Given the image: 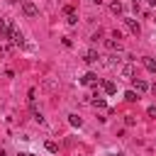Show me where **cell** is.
Listing matches in <instances>:
<instances>
[{"label":"cell","mask_w":156,"mask_h":156,"mask_svg":"<svg viewBox=\"0 0 156 156\" xmlns=\"http://www.w3.org/2000/svg\"><path fill=\"white\" fill-rule=\"evenodd\" d=\"M105 46H107L110 51H119V49H122V44H119V39H107V41H105Z\"/></svg>","instance_id":"cell-9"},{"label":"cell","mask_w":156,"mask_h":156,"mask_svg":"<svg viewBox=\"0 0 156 156\" xmlns=\"http://www.w3.org/2000/svg\"><path fill=\"white\" fill-rule=\"evenodd\" d=\"M105 93H107V95H115V93H117V85H115L112 80H107V83H105Z\"/></svg>","instance_id":"cell-13"},{"label":"cell","mask_w":156,"mask_h":156,"mask_svg":"<svg viewBox=\"0 0 156 156\" xmlns=\"http://www.w3.org/2000/svg\"><path fill=\"white\" fill-rule=\"evenodd\" d=\"M90 2H95V5H100V2H102V0H90Z\"/></svg>","instance_id":"cell-19"},{"label":"cell","mask_w":156,"mask_h":156,"mask_svg":"<svg viewBox=\"0 0 156 156\" xmlns=\"http://www.w3.org/2000/svg\"><path fill=\"white\" fill-rule=\"evenodd\" d=\"M66 22H68V24H76V22H78V17H76V15H73V12H71V15H68V20H66Z\"/></svg>","instance_id":"cell-16"},{"label":"cell","mask_w":156,"mask_h":156,"mask_svg":"<svg viewBox=\"0 0 156 156\" xmlns=\"http://www.w3.org/2000/svg\"><path fill=\"white\" fill-rule=\"evenodd\" d=\"M46 149H49V151H51V154H56V151H58V146H56V144H54V141H46Z\"/></svg>","instance_id":"cell-15"},{"label":"cell","mask_w":156,"mask_h":156,"mask_svg":"<svg viewBox=\"0 0 156 156\" xmlns=\"http://www.w3.org/2000/svg\"><path fill=\"white\" fill-rule=\"evenodd\" d=\"M122 78L134 80V66H132V63H124V66H122Z\"/></svg>","instance_id":"cell-6"},{"label":"cell","mask_w":156,"mask_h":156,"mask_svg":"<svg viewBox=\"0 0 156 156\" xmlns=\"http://www.w3.org/2000/svg\"><path fill=\"white\" fill-rule=\"evenodd\" d=\"M154 24H156V17H154Z\"/></svg>","instance_id":"cell-23"},{"label":"cell","mask_w":156,"mask_h":156,"mask_svg":"<svg viewBox=\"0 0 156 156\" xmlns=\"http://www.w3.org/2000/svg\"><path fill=\"white\" fill-rule=\"evenodd\" d=\"M110 10H112L115 15H122V10H124V7H122V2H119V0H115V2L110 5Z\"/></svg>","instance_id":"cell-12"},{"label":"cell","mask_w":156,"mask_h":156,"mask_svg":"<svg viewBox=\"0 0 156 156\" xmlns=\"http://www.w3.org/2000/svg\"><path fill=\"white\" fill-rule=\"evenodd\" d=\"M22 12H24L27 17H34V15L39 12V7H37L32 0H24V2H22Z\"/></svg>","instance_id":"cell-1"},{"label":"cell","mask_w":156,"mask_h":156,"mask_svg":"<svg viewBox=\"0 0 156 156\" xmlns=\"http://www.w3.org/2000/svg\"><path fill=\"white\" fill-rule=\"evenodd\" d=\"M93 102H95V105H98V107H105V100H102V98H95V100H93Z\"/></svg>","instance_id":"cell-17"},{"label":"cell","mask_w":156,"mask_h":156,"mask_svg":"<svg viewBox=\"0 0 156 156\" xmlns=\"http://www.w3.org/2000/svg\"><path fill=\"white\" fill-rule=\"evenodd\" d=\"M146 115H149V117H156V107H154V105H151V107H149V110H146Z\"/></svg>","instance_id":"cell-18"},{"label":"cell","mask_w":156,"mask_h":156,"mask_svg":"<svg viewBox=\"0 0 156 156\" xmlns=\"http://www.w3.org/2000/svg\"><path fill=\"white\" fill-rule=\"evenodd\" d=\"M124 100H127V102H136V100H139V93H136V90H127V93H124Z\"/></svg>","instance_id":"cell-11"},{"label":"cell","mask_w":156,"mask_h":156,"mask_svg":"<svg viewBox=\"0 0 156 156\" xmlns=\"http://www.w3.org/2000/svg\"><path fill=\"white\" fill-rule=\"evenodd\" d=\"M0 156H7V154H5V151H0Z\"/></svg>","instance_id":"cell-21"},{"label":"cell","mask_w":156,"mask_h":156,"mask_svg":"<svg viewBox=\"0 0 156 156\" xmlns=\"http://www.w3.org/2000/svg\"><path fill=\"white\" fill-rule=\"evenodd\" d=\"M134 88H136V93H146L149 90V83L144 78H134Z\"/></svg>","instance_id":"cell-7"},{"label":"cell","mask_w":156,"mask_h":156,"mask_svg":"<svg viewBox=\"0 0 156 156\" xmlns=\"http://www.w3.org/2000/svg\"><path fill=\"white\" fill-rule=\"evenodd\" d=\"M110 156H124V154H110Z\"/></svg>","instance_id":"cell-20"},{"label":"cell","mask_w":156,"mask_h":156,"mask_svg":"<svg viewBox=\"0 0 156 156\" xmlns=\"http://www.w3.org/2000/svg\"><path fill=\"white\" fill-rule=\"evenodd\" d=\"M98 58H100V56H98V51H95V49H88V51L83 54V61H85V63H95Z\"/></svg>","instance_id":"cell-5"},{"label":"cell","mask_w":156,"mask_h":156,"mask_svg":"<svg viewBox=\"0 0 156 156\" xmlns=\"http://www.w3.org/2000/svg\"><path fill=\"white\" fill-rule=\"evenodd\" d=\"M12 22L10 20H5V17H0V37H10V32H12Z\"/></svg>","instance_id":"cell-2"},{"label":"cell","mask_w":156,"mask_h":156,"mask_svg":"<svg viewBox=\"0 0 156 156\" xmlns=\"http://www.w3.org/2000/svg\"><path fill=\"white\" fill-rule=\"evenodd\" d=\"M10 39H12L17 46H22V44H24V37H22V32H20L17 27H12V32H10Z\"/></svg>","instance_id":"cell-3"},{"label":"cell","mask_w":156,"mask_h":156,"mask_svg":"<svg viewBox=\"0 0 156 156\" xmlns=\"http://www.w3.org/2000/svg\"><path fill=\"white\" fill-rule=\"evenodd\" d=\"M124 24L129 27V32H132V34H139V32H141L139 22H136V20H132V17H127V20H124Z\"/></svg>","instance_id":"cell-4"},{"label":"cell","mask_w":156,"mask_h":156,"mask_svg":"<svg viewBox=\"0 0 156 156\" xmlns=\"http://www.w3.org/2000/svg\"><path fill=\"white\" fill-rule=\"evenodd\" d=\"M80 83H83V85H95V83H98V76H95V73H85V76L80 78Z\"/></svg>","instance_id":"cell-8"},{"label":"cell","mask_w":156,"mask_h":156,"mask_svg":"<svg viewBox=\"0 0 156 156\" xmlns=\"http://www.w3.org/2000/svg\"><path fill=\"white\" fill-rule=\"evenodd\" d=\"M68 122H71L73 127H80V124H83V119H80L78 115H68Z\"/></svg>","instance_id":"cell-14"},{"label":"cell","mask_w":156,"mask_h":156,"mask_svg":"<svg viewBox=\"0 0 156 156\" xmlns=\"http://www.w3.org/2000/svg\"><path fill=\"white\" fill-rule=\"evenodd\" d=\"M144 66H146V71H151V73H156V61H154L151 56H144Z\"/></svg>","instance_id":"cell-10"},{"label":"cell","mask_w":156,"mask_h":156,"mask_svg":"<svg viewBox=\"0 0 156 156\" xmlns=\"http://www.w3.org/2000/svg\"><path fill=\"white\" fill-rule=\"evenodd\" d=\"M24 156H34V154H24Z\"/></svg>","instance_id":"cell-22"}]
</instances>
